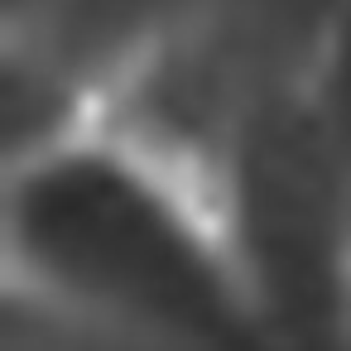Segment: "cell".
I'll use <instances>...</instances> for the list:
<instances>
[{"instance_id": "obj_1", "label": "cell", "mask_w": 351, "mask_h": 351, "mask_svg": "<svg viewBox=\"0 0 351 351\" xmlns=\"http://www.w3.org/2000/svg\"><path fill=\"white\" fill-rule=\"evenodd\" d=\"M154 313H212V308H154ZM130 317H140V313H130ZM217 317H226V313H217ZM245 327H255V322H245ZM260 332H279V327H260ZM284 337H313V332H284ZM313 341H332V337H313Z\"/></svg>"}]
</instances>
